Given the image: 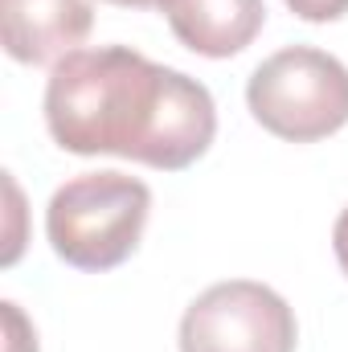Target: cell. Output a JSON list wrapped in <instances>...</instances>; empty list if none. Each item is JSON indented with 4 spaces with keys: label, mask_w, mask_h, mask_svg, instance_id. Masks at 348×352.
I'll return each instance as SVG.
<instances>
[{
    "label": "cell",
    "mask_w": 348,
    "mask_h": 352,
    "mask_svg": "<svg viewBox=\"0 0 348 352\" xmlns=\"http://www.w3.org/2000/svg\"><path fill=\"white\" fill-rule=\"evenodd\" d=\"M45 127L70 156H123L160 173L197 164L217 135L205 82L131 45L74 50L45 82Z\"/></svg>",
    "instance_id": "cell-1"
},
{
    "label": "cell",
    "mask_w": 348,
    "mask_h": 352,
    "mask_svg": "<svg viewBox=\"0 0 348 352\" xmlns=\"http://www.w3.org/2000/svg\"><path fill=\"white\" fill-rule=\"evenodd\" d=\"M176 41L201 58L242 54L266 25V0H160Z\"/></svg>",
    "instance_id": "cell-6"
},
{
    "label": "cell",
    "mask_w": 348,
    "mask_h": 352,
    "mask_svg": "<svg viewBox=\"0 0 348 352\" xmlns=\"http://www.w3.org/2000/svg\"><path fill=\"white\" fill-rule=\"evenodd\" d=\"M94 29L90 0H0V41L12 62L45 66L74 54Z\"/></svg>",
    "instance_id": "cell-5"
},
{
    "label": "cell",
    "mask_w": 348,
    "mask_h": 352,
    "mask_svg": "<svg viewBox=\"0 0 348 352\" xmlns=\"http://www.w3.org/2000/svg\"><path fill=\"white\" fill-rule=\"evenodd\" d=\"M246 107L287 144H316L348 123V66L316 45H287L254 66Z\"/></svg>",
    "instance_id": "cell-3"
},
{
    "label": "cell",
    "mask_w": 348,
    "mask_h": 352,
    "mask_svg": "<svg viewBox=\"0 0 348 352\" xmlns=\"http://www.w3.org/2000/svg\"><path fill=\"white\" fill-rule=\"evenodd\" d=\"M102 4H119V8H160V0H102Z\"/></svg>",
    "instance_id": "cell-10"
},
{
    "label": "cell",
    "mask_w": 348,
    "mask_h": 352,
    "mask_svg": "<svg viewBox=\"0 0 348 352\" xmlns=\"http://www.w3.org/2000/svg\"><path fill=\"white\" fill-rule=\"evenodd\" d=\"M287 8H291L299 21L328 25V21H340L348 12V0H287Z\"/></svg>",
    "instance_id": "cell-7"
},
{
    "label": "cell",
    "mask_w": 348,
    "mask_h": 352,
    "mask_svg": "<svg viewBox=\"0 0 348 352\" xmlns=\"http://www.w3.org/2000/svg\"><path fill=\"white\" fill-rule=\"evenodd\" d=\"M332 250H336V263H340V270H345V278H348V205L340 209V217L332 226Z\"/></svg>",
    "instance_id": "cell-9"
},
{
    "label": "cell",
    "mask_w": 348,
    "mask_h": 352,
    "mask_svg": "<svg viewBox=\"0 0 348 352\" xmlns=\"http://www.w3.org/2000/svg\"><path fill=\"white\" fill-rule=\"evenodd\" d=\"M291 303L254 278H226L201 291L180 320V352H295Z\"/></svg>",
    "instance_id": "cell-4"
},
{
    "label": "cell",
    "mask_w": 348,
    "mask_h": 352,
    "mask_svg": "<svg viewBox=\"0 0 348 352\" xmlns=\"http://www.w3.org/2000/svg\"><path fill=\"white\" fill-rule=\"evenodd\" d=\"M4 324H8V352H37V332L25 324L17 303H4Z\"/></svg>",
    "instance_id": "cell-8"
},
{
    "label": "cell",
    "mask_w": 348,
    "mask_h": 352,
    "mask_svg": "<svg viewBox=\"0 0 348 352\" xmlns=\"http://www.w3.org/2000/svg\"><path fill=\"white\" fill-rule=\"evenodd\" d=\"M152 213V188L140 176L83 173L66 180L45 209V238L54 254L74 270H115L144 238Z\"/></svg>",
    "instance_id": "cell-2"
}]
</instances>
